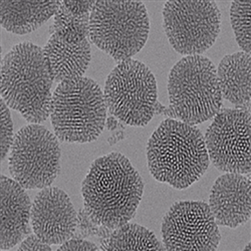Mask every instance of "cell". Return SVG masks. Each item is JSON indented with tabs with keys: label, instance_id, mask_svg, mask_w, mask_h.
Wrapping results in <instances>:
<instances>
[{
	"label": "cell",
	"instance_id": "1",
	"mask_svg": "<svg viewBox=\"0 0 251 251\" xmlns=\"http://www.w3.org/2000/svg\"><path fill=\"white\" fill-rule=\"evenodd\" d=\"M144 182L130 160L111 153L93 162L81 184L85 210L97 225L116 229L136 214Z\"/></svg>",
	"mask_w": 251,
	"mask_h": 251
},
{
	"label": "cell",
	"instance_id": "2",
	"mask_svg": "<svg viewBox=\"0 0 251 251\" xmlns=\"http://www.w3.org/2000/svg\"><path fill=\"white\" fill-rule=\"evenodd\" d=\"M147 160L157 181L179 190L197 182L210 163L200 130L174 119L163 121L150 137Z\"/></svg>",
	"mask_w": 251,
	"mask_h": 251
},
{
	"label": "cell",
	"instance_id": "3",
	"mask_svg": "<svg viewBox=\"0 0 251 251\" xmlns=\"http://www.w3.org/2000/svg\"><path fill=\"white\" fill-rule=\"evenodd\" d=\"M52 82L43 49L31 43L14 46L2 58V100L31 124L43 123L50 115Z\"/></svg>",
	"mask_w": 251,
	"mask_h": 251
},
{
	"label": "cell",
	"instance_id": "4",
	"mask_svg": "<svg viewBox=\"0 0 251 251\" xmlns=\"http://www.w3.org/2000/svg\"><path fill=\"white\" fill-rule=\"evenodd\" d=\"M107 109L103 92L94 79L82 76L60 82L50 103L54 134L67 143L96 141L104 128Z\"/></svg>",
	"mask_w": 251,
	"mask_h": 251
},
{
	"label": "cell",
	"instance_id": "5",
	"mask_svg": "<svg viewBox=\"0 0 251 251\" xmlns=\"http://www.w3.org/2000/svg\"><path fill=\"white\" fill-rule=\"evenodd\" d=\"M168 95L172 116L191 126L214 118L223 103L216 68L203 55L185 56L172 68Z\"/></svg>",
	"mask_w": 251,
	"mask_h": 251
},
{
	"label": "cell",
	"instance_id": "6",
	"mask_svg": "<svg viewBox=\"0 0 251 251\" xmlns=\"http://www.w3.org/2000/svg\"><path fill=\"white\" fill-rule=\"evenodd\" d=\"M150 32L147 8L140 1H97L90 14V38L117 61L131 59Z\"/></svg>",
	"mask_w": 251,
	"mask_h": 251
},
{
	"label": "cell",
	"instance_id": "7",
	"mask_svg": "<svg viewBox=\"0 0 251 251\" xmlns=\"http://www.w3.org/2000/svg\"><path fill=\"white\" fill-rule=\"evenodd\" d=\"M103 96L114 117L129 126L144 127L156 112L157 81L147 66L131 58L110 73Z\"/></svg>",
	"mask_w": 251,
	"mask_h": 251
},
{
	"label": "cell",
	"instance_id": "8",
	"mask_svg": "<svg viewBox=\"0 0 251 251\" xmlns=\"http://www.w3.org/2000/svg\"><path fill=\"white\" fill-rule=\"evenodd\" d=\"M8 161L12 178L25 189L50 187L60 170L57 137L39 124L27 125L14 136Z\"/></svg>",
	"mask_w": 251,
	"mask_h": 251
},
{
	"label": "cell",
	"instance_id": "9",
	"mask_svg": "<svg viewBox=\"0 0 251 251\" xmlns=\"http://www.w3.org/2000/svg\"><path fill=\"white\" fill-rule=\"evenodd\" d=\"M163 26L177 52L201 55L220 33L221 12L214 1H168L163 8Z\"/></svg>",
	"mask_w": 251,
	"mask_h": 251
},
{
	"label": "cell",
	"instance_id": "10",
	"mask_svg": "<svg viewBox=\"0 0 251 251\" xmlns=\"http://www.w3.org/2000/svg\"><path fill=\"white\" fill-rule=\"evenodd\" d=\"M250 110H220L204 137L209 160L219 171L250 174Z\"/></svg>",
	"mask_w": 251,
	"mask_h": 251
},
{
	"label": "cell",
	"instance_id": "11",
	"mask_svg": "<svg viewBox=\"0 0 251 251\" xmlns=\"http://www.w3.org/2000/svg\"><path fill=\"white\" fill-rule=\"evenodd\" d=\"M161 232L166 250L212 251L221 240L210 208L202 201L174 203L163 218Z\"/></svg>",
	"mask_w": 251,
	"mask_h": 251
},
{
	"label": "cell",
	"instance_id": "12",
	"mask_svg": "<svg viewBox=\"0 0 251 251\" xmlns=\"http://www.w3.org/2000/svg\"><path fill=\"white\" fill-rule=\"evenodd\" d=\"M34 234L50 245L70 240L77 225V216L69 195L56 187L41 189L31 206Z\"/></svg>",
	"mask_w": 251,
	"mask_h": 251
},
{
	"label": "cell",
	"instance_id": "13",
	"mask_svg": "<svg viewBox=\"0 0 251 251\" xmlns=\"http://www.w3.org/2000/svg\"><path fill=\"white\" fill-rule=\"evenodd\" d=\"M250 176L225 173L214 183L209 208L217 225L237 228L245 224L251 216Z\"/></svg>",
	"mask_w": 251,
	"mask_h": 251
},
{
	"label": "cell",
	"instance_id": "14",
	"mask_svg": "<svg viewBox=\"0 0 251 251\" xmlns=\"http://www.w3.org/2000/svg\"><path fill=\"white\" fill-rule=\"evenodd\" d=\"M31 206L22 185L0 177V249H11L30 234Z\"/></svg>",
	"mask_w": 251,
	"mask_h": 251
},
{
	"label": "cell",
	"instance_id": "15",
	"mask_svg": "<svg viewBox=\"0 0 251 251\" xmlns=\"http://www.w3.org/2000/svg\"><path fill=\"white\" fill-rule=\"evenodd\" d=\"M43 51L53 81L59 83L82 77L92 58L89 39L71 44L56 33L50 37Z\"/></svg>",
	"mask_w": 251,
	"mask_h": 251
},
{
	"label": "cell",
	"instance_id": "16",
	"mask_svg": "<svg viewBox=\"0 0 251 251\" xmlns=\"http://www.w3.org/2000/svg\"><path fill=\"white\" fill-rule=\"evenodd\" d=\"M217 78L222 98L237 109L250 108L251 55L244 51L225 55L218 66Z\"/></svg>",
	"mask_w": 251,
	"mask_h": 251
},
{
	"label": "cell",
	"instance_id": "17",
	"mask_svg": "<svg viewBox=\"0 0 251 251\" xmlns=\"http://www.w3.org/2000/svg\"><path fill=\"white\" fill-rule=\"evenodd\" d=\"M59 1H5L0 0V23L8 32L30 33L54 16Z\"/></svg>",
	"mask_w": 251,
	"mask_h": 251
},
{
	"label": "cell",
	"instance_id": "18",
	"mask_svg": "<svg viewBox=\"0 0 251 251\" xmlns=\"http://www.w3.org/2000/svg\"><path fill=\"white\" fill-rule=\"evenodd\" d=\"M101 250H164L156 235L139 224L127 223L115 229Z\"/></svg>",
	"mask_w": 251,
	"mask_h": 251
},
{
	"label": "cell",
	"instance_id": "19",
	"mask_svg": "<svg viewBox=\"0 0 251 251\" xmlns=\"http://www.w3.org/2000/svg\"><path fill=\"white\" fill-rule=\"evenodd\" d=\"M90 14H74L60 2L54 14V33L71 44H78L88 39L90 36Z\"/></svg>",
	"mask_w": 251,
	"mask_h": 251
},
{
	"label": "cell",
	"instance_id": "20",
	"mask_svg": "<svg viewBox=\"0 0 251 251\" xmlns=\"http://www.w3.org/2000/svg\"><path fill=\"white\" fill-rule=\"evenodd\" d=\"M230 20L239 48L251 51V1H233L230 7Z\"/></svg>",
	"mask_w": 251,
	"mask_h": 251
},
{
	"label": "cell",
	"instance_id": "21",
	"mask_svg": "<svg viewBox=\"0 0 251 251\" xmlns=\"http://www.w3.org/2000/svg\"><path fill=\"white\" fill-rule=\"evenodd\" d=\"M1 107V125H0V154H1V161H3L9 153L11 146L14 140L13 137V124L9 107L1 99L0 100Z\"/></svg>",
	"mask_w": 251,
	"mask_h": 251
},
{
	"label": "cell",
	"instance_id": "22",
	"mask_svg": "<svg viewBox=\"0 0 251 251\" xmlns=\"http://www.w3.org/2000/svg\"><path fill=\"white\" fill-rule=\"evenodd\" d=\"M41 250H51L50 245L44 242L35 234H29L25 239L20 242L18 251H41Z\"/></svg>",
	"mask_w": 251,
	"mask_h": 251
},
{
	"label": "cell",
	"instance_id": "23",
	"mask_svg": "<svg viewBox=\"0 0 251 251\" xmlns=\"http://www.w3.org/2000/svg\"><path fill=\"white\" fill-rule=\"evenodd\" d=\"M61 3L70 12L76 15H82V14L91 13L96 2L94 1H64Z\"/></svg>",
	"mask_w": 251,
	"mask_h": 251
},
{
	"label": "cell",
	"instance_id": "24",
	"mask_svg": "<svg viewBox=\"0 0 251 251\" xmlns=\"http://www.w3.org/2000/svg\"><path fill=\"white\" fill-rule=\"evenodd\" d=\"M98 246L90 241L81 239H70L62 243L58 250H98Z\"/></svg>",
	"mask_w": 251,
	"mask_h": 251
}]
</instances>
